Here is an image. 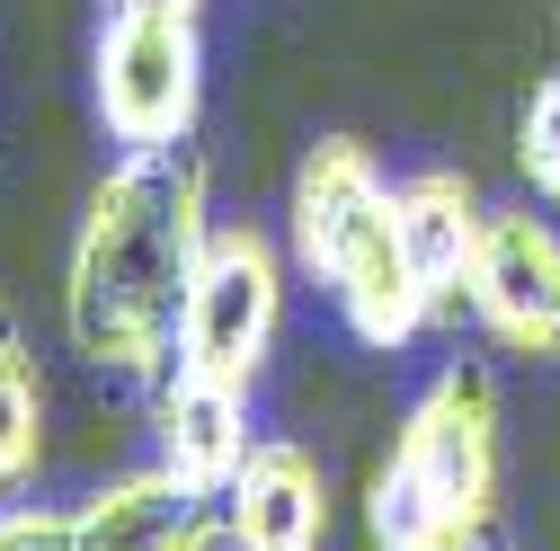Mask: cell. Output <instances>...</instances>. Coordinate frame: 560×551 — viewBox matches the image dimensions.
<instances>
[{
  "label": "cell",
  "mask_w": 560,
  "mask_h": 551,
  "mask_svg": "<svg viewBox=\"0 0 560 551\" xmlns=\"http://www.w3.org/2000/svg\"><path fill=\"white\" fill-rule=\"evenodd\" d=\"M214 241V161L196 143L125 152L72 232L62 267V338L116 383H161L178 365V312Z\"/></svg>",
  "instance_id": "6da1fadb"
},
{
  "label": "cell",
  "mask_w": 560,
  "mask_h": 551,
  "mask_svg": "<svg viewBox=\"0 0 560 551\" xmlns=\"http://www.w3.org/2000/svg\"><path fill=\"white\" fill-rule=\"evenodd\" d=\"M285 241H294V267L312 276V285H329L338 320L357 329L365 348L400 356L409 338L436 329L428 285H418V258H409V232H400V187L383 178L374 143L320 133V143L294 161Z\"/></svg>",
  "instance_id": "7a4b0ae2"
},
{
  "label": "cell",
  "mask_w": 560,
  "mask_h": 551,
  "mask_svg": "<svg viewBox=\"0 0 560 551\" xmlns=\"http://www.w3.org/2000/svg\"><path fill=\"white\" fill-rule=\"evenodd\" d=\"M499 383L480 356L436 365V383L409 400L392 454L374 462L365 534L374 551H499Z\"/></svg>",
  "instance_id": "3957f363"
},
{
  "label": "cell",
  "mask_w": 560,
  "mask_h": 551,
  "mask_svg": "<svg viewBox=\"0 0 560 551\" xmlns=\"http://www.w3.org/2000/svg\"><path fill=\"white\" fill-rule=\"evenodd\" d=\"M276 329H285V249L258 223H214L205 267L187 285V312H178V365L258 391Z\"/></svg>",
  "instance_id": "277c9868"
},
{
  "label": "cell",
  "mask_w": 560,
  "mask_h": 551,
  "mask_svg": "<svg viewBox=\"0 0 560 551\" xmlns=\"http://www.w3.org/2000/svg\"><path fill=\"white\" fill-rule=\"evenodd\" d=\"M90 98H98V125L125 152L196 143V116H205V36H196V19H107L98 54H90Z\"/></svg>",
  "instance_id": "5b68a950"
},
{
  "label": "cell",
  "mask_w": 560,
  "mask_h": 551,
  "mask_svg": "<svg viewBox=\"0 0 560 551\" xmlns=\"http://www.w3.org/2000/svg\"><path fill=\"white\" fill-rule=\"evenodd\" d=\"M471 329L525 365H560V214L489 204L471 258Z\"/></svg>",
  "instance_id": "8992f818"
},
{
  "label": "cell",
  "mask_w": 560,
  "mask_h": 551,
  "mask_svg": "<svg viewBox=\"0 0 560 551\" xmlns=\"http://www.w3.org/2000/svg\"><path fill=\"white\" fill-rule=\"evenodd\" d=\"M223 499L214 490H187L178 471L143 462V471H116L107 490L81 499V551H223Z\"/></svg>",
  "instance_id": "52a82bcc"
},
{
  "label": "cell",
  "mask_w": 560,
  "mask_h": 551,
  "mask_svg": "<svg viewBox=\"0 0 560 551\" xmlns=\"http://www.w3.org/2000/svg\"><path fill=\"white\" fill-rule=\"evenodd\" d=\"M480 223H489V196L471 187V169H409L400 178V232H409V258H418V285H428L436 329L471 320Z\"/></svg>",
  "instance_id": "ba28073f"
},
{
  "label": "cell",
  "mask_w": 560,
  "mask_h": 551,
  "mask_svg": "<svg viewBox=\"0 0 560 551\" xmlns=\"http://www.w3.org/2000/svg\"><path fill=\"white\" fill-rule=\"evenodd\" d=\"M152 436H161V471H178L187 490H232L241 462H249V391L241 383H214V374H187L170 365L152 383Z\"/></svg>",
  "instance_id": "9c48e42d"
},
{
  "label": "cell",
  "mask_w": 560,
  "mask_h": 551,
  "mask_svg": "<svg viewBox=\"0 0 560 551\" xmlns=\"http://www.w3.org/2000/svg\"><path fill=\"white\" fill-rule=\"evenodd\" d=\"M223 525L232 551H320L329 534V480L312 462V445L294 436H258L241 480L223 490Z\"/></svg>",
  "instance_id": "30bf717a"
},
{
  "label": "cell",
  "mask_w": 560,
  "mask_h": 551,
  "mask_svg": "<svg viewBox=\"0 0 560 551\" xmlns=\"http://www.w3.org/2000/svg\"><path fill=\"white\" fill-rule=\"evenodd\" d=\"M36 471H45V374L19 312L0 303V499L36 490Z\"/></svg>",
  "instance_id": "8fae6325"
},
{
  "label": "cell",
  "mask_w": 560,
  "mask_h": 551,
  "mask_svg": "<svg viewBox=\"0 0 560 551\" xmlns=\"http://www.w3.org/2000/svg\"><path fill=\"white\" fill-rule=\"evenodd\" d=\"M516 169H525V187L560 214V72L534 81V98H525V116H516Z\"/></svg>",
  "instance_id": "7c38bea8"
},
{
  "label": "cell",
  "mask_w": 560,
  "mask_h": 551,
  "mask_svg": "<svg viewBox=\"0 0 560 551\" xmlns=\"http://www.w3.org/2000/svg\"><path fill=\"white\" fill-rule=\"evenodd\" d=\"M0 551H81V499L72 507L10 499V507H0Z\"/></svg>",
  "instance_id": "4fadbf2b"
},
{
  "label": "cell",
  "mask_w": 560,
  "mask_h": 551,
  "mask_svg": "<svg viewBox=\"0 0 560 551\" xmlns=\"http://www.w3.org/2000/svg\"><path fill=\"white\" fill-rule=\"evenodd\" d=\"M205 0H107V19H196Z\"/></svg>",
  "instance_id": "5bb4252c"
}]
</instances>
